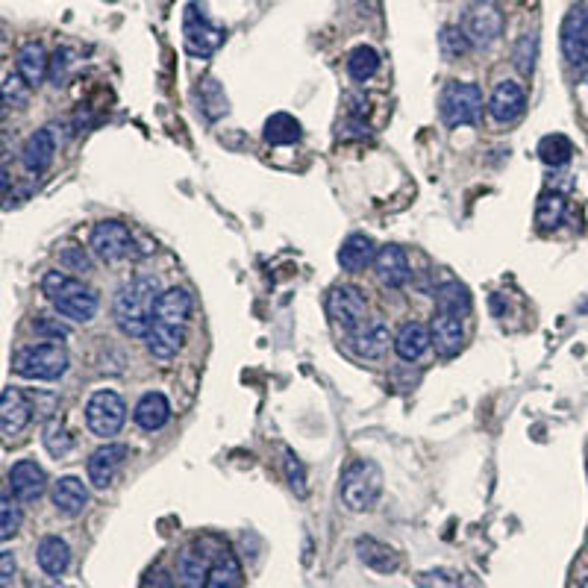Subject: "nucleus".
<instances>
[{"label":"nucleus","instance_id":"f257e3e1","mask_svg":"<svg viewBox=\"0 0 588 588\" xmlns=\"http://www.w3.org/2000/svg\"><path fill=\"white\" fill-rule=\"evenodd\" d=\"M159 297H162L159 280L153 274H139L118 289L115 300H112V315H115L118 330L127 339H147Z\"/></svg>","mask_w":588,"mask_h":588},{"label":"nucleus","instance_id":"f03ea898","mask_svg":"<svg viewBox=\"0 0 588 588\" xmlns=\"http://www.w3.org/2000/svg\"><path fill=\"white\" fill-rule=\"evenodd\" d=\"M42 292L53 303V309L77 324H89L100 309V294L68 271H48L42 277Z\"/></svg>","mask_w":588,"mask_h":588},{"label":"nucleus","instance_id":"7ed1b4c3","mask_svg":"<svg viewBox=\"0 0 588 588\" xmlns=\"http://www.w3.org/2000/svg\"><path fill=\"white\" fill-rule=\"evenodd\" d=\"M68 353L62 344L42 342V344H24L15 350L12 356V371L24 380H42V383H50V380H59L65 377L68 371Z\"/></svg>","mask_w":588,"mask_h":588},{"label":"nucleus","instance_id":"20e7f679","mask_svg":"<svg viewBox=\"0 0 588 588\" xmlns=\"http://www.w3.org/2000/svg\"><path fill=\"white\" fill-rule=\"evenodd\" d=\"M339 491H342V503L350 512L374 509V503L380 500V491H383V474H380L377 462L353 459L342 471Z\"/></svg>","mask_w":588,"mask_h":588},{"label":"nucleus","instance_id":"39448f33","mask_svg":"<svg viewBox=\"0 0 588 588\" xmlns=\"http://www.w3.org/2000/svg\"><path fill=\"white\" fill-rule=\"evenodd\" d=\"M441 118L447 127H465V124H477L483 115V92L477 83H465V80H453L444 86L441 92Z\"/></svg>","mask_w":588,"mask_h":588},{"label":"nucleus","instance_id":"423d86ee","mask_svg":"<svg viewBox=\"0 0 588 588\" xmlns=\"http://www.w3.org/2000/svg\"><path fill=\"white\" fill-rule=\"evenodd\" d=\"M124 421H127V406H124L121 394L112 392V389H100V392L89 397V403H86V424H89L92 436L109 441L112 436L121 433Z\"/></svg>","mask_w":588,"mask_h":588},{"label":"nucleus","instance_id":"0eeeda50","mask_svg":"<svg viewBox=\"0 0 588 588\" xmlns=\"http://www.w3.org/2000/svg\"><path fill=\"white\" fill-rule=\"evenodd\" d=\"M462 30L474 48H489L503 33V12L491 0H477L462 18Z\"/></svg>","mask_w":588,"mask_h":588},{"label":"nucleus","instance_id":"6e6552de","mask_svg":"<svg viewBox=\"0 0 588 588\" xmlns=\"http://www.w3.org/2000/svg\"><path fill=\"white\" fill-rule=\"evenodd\" d=\"M89 245H92V253L98 256L100 262L118 265V262H124L133 253V233L121 221H100L92 230Z\"/></svg>","mask_w":588,"mask_h":588},{"label":"nucleus","instance_id":"1a4fd4ad","mask_svg":"<svg viewBox=\"0 0 588 588\" xmlns=\"http://www.w3.org/2000/svg\"><path fill=\"white\" fill-rule=\"evenodd\" d=\"M183 39H186L189 53L212 56L224 42V30L209 21V15L203 12V3H192L186 9V18H183Z\"/></svg>","mask_w":588,"mask_h":588},{"label":"nucleus","instance_id":"9d476101","mask_svg":"<svg viewBox=\"0 0 588 588\" xmlns=\"http://www.w3.org/2000/svg\"><path fill=\"white\" fill-rule=\"evenodd\" d=\"M327 312L330 318L347 330V333H356L365 318H368V303H365V294L353 286H336L333 292L327 294Z\"/></svg>","mask_w":588,"mask_h":588},{"label":"nucleus","instance_id":"9b49d317","mask_svg":"<svg viewBox=\"0 0 588 588\" xmlns=\"http://www.w3.org/2000/svg\"><path fill=\"white\" fill-rule=\"evenodd\" d=\"M6 489L12 491V497L18 503H36L45 489H48V474L45 468L36 462V459H21L9 468V477H6Z\"/></svg>","mask_w":588,"mask_h":588},{"label":"nucleus","instance_id":"f8f14e48","mask_svg":"<svg viewBox=\"0 0 588 588\" xmlns=\"http://www.w3.org/2000/svg\"><path fill=\"white\" fill-rule=\"evenodd\" d=\"M588 50V0H580L568 9L562 21V53L577 68Z\"/></svg>","mask_w":588,"mask_h":588},{"label":"nucleus","instance_id":"ddd939ff","mask_svg":"<svg viewBox=\"0 0 588 588\" xmlns=\"http://www.w3.org/2000/svg\"><path fill=\"white\" fill-rule=\"evenodd\" d=\"M127 456H130V447H127V444H109V441H106L103 447H98V450L89 456V462H86L89 483H92L95 489H106V486L115 480V474L124 468Z\"/></svg>","mask_w":588,"mask_h":588},{"label":"nucleus","instance_id":"4468645a","mask_svg":"<svg viewBox=\"0 0 588 588\" xmlns=\"http://www.w3.org/2000/svg\"><path fill=\"white\" fill-rule=\"evenodd\" d=\"M33 412L36 406L30 403V397L21 392V389H3L0 394V433L6 439L18 436L30 421H33Z\"/></svg>","mask_w":588,"mask_h":588},{"label":"nucleus","instance_id":"2eb2a0df","mask_svg":"<svg viewBox=\"0 0 588 588\" xmlns=\"http://www.w3.org/2000/svg\"><path fill=\"white\" fill-rule=\"evenodd\" d=\"M524 106H527L524 89L515 80H500L489 98V115L497 124H512L515 118L524 115Z\"/></svg>","mask_w":588,"mask_h":588},{"label":"nucleus","instance_id":"dca6fc26","mask_svg":"<svg viewBox=\"0 0 588 588\" xmlns=\"http://www.w3.org/2000/svg\"><path fill=\"white\" fill-rule=\"evenodd\" d=\"M374 274H377L380 286H386V289H400V286H406L409 277H412L406 250L397 245L380 247V250H377V259H374Z\"/></svg>","mask_w":588,"mask_h":588},{"label":"nucleus","instance_id":"f3484780","mask_svg":"<svg viewBox=\"0 0 588 588\" xmlns=\"http://www.w3.org/2000/svg\"><path fill=\"white\" fill-rule=\"evenodd\" d=\"M189 318H192V294L186 292V289H168V292H162L159 303H156L153 324L186 330L189 327Z\"/></svg>","mask_w":588,"mask_h":588},{"label":"nucleus","instance_id":"a211bd4d","mask_svg":"<svg viewBox=\"0 0 588 588\" xmlns=\"http://www.w3.org/2000/svg\"><path fill=\"white\" fill-rule=\"evenodd\" d=\"M50 500H53V506L62 518H77L89 506V489L80 477H59L53 483Z\"/></svg>","mask_w":588,"mask_h":588},{"label":"nucleus","instance_id":"6ab92c4d","mask_svg":"<svg viewBox=\"0 0 588 588\" xmlns=\"http://www.w3.org/2000/svg\"><path fill=\"white\" fill-rule=\"evenodd\" d=\"M212 556L206 553L203 544H192L180 553L177 559V583L183 588H203L206 580H209V571H212Z\"/></svg>","mask_w":588,"mask_h":588},{"label":"nucleus","instance_id":"aec40b11","mask_svg":"<svg viewBox=\"0 0 588 588\" xmlns=\"http://www.w3.org/2000/svg\"><path fill=\"white\" fill-rule=\"evenodd\" d=\"M430 339L439 356H456L465 344V330H462V318L459 315H447L439 312L430 324Z\"/></svg>","mask_w":588,"mask_h":588},{"label":"nucleus","instance_id":"412c9836","mask_svg":"<svg viewBox=\"0 0 588 588\" xmlns=\"http://www.w3.org/2000/svg\"><path fill=\"white\" fill-rule=\"evenodd\" d=\"M53 153H56V139H53V133H50V127H42V130H36L24 147H21V162H24V168L30 171V174H45L50 168V162H53Z\"/></svg>","mask_w":588,"mask_h":588},{"label":"nucleus","instance_id":"4be33fe9","mask_svg":"<svg viewBox=\"0 0 588 588\" xmlns=\"http://www.w3.org/2000/svg\"><path fill=\"white\" fill-rule=\"evenodd\" d=\"M389 342H392V333L383 321H371V324H362L353 339H350V347L356 356L362 359H380L386 350H389Z\"/></svg>","mask_w":588,"mask_h":588},{"label":"nucleus","instance_id":"5701e85b","mask_svg":"<svg viewBox=\"0 0 588 588\" xmlns=\"http://www.w3.org/2000/svg\"><path fill=\"white\" fill-rule=\"evenodd\" d=\"M168 418H171V403H168V397L162 392L142 394L136 409H133V421L147 433L162 430L168 424Z\"/></svg>","mask_w":588,"mask_h":588},{"label":"nucleus","instance_id":"b1692460","mask_svg":"<svg viewBox=\"0 0 588 588\" xmlns=\"http://www.w3.org/2000/svg\"><path fill=\"white\" fill-rule=\"evenodd\" d=\"M374 259H377V250H374L371 236L365 233H350L339 247V265L342 271H350V274L365 271L368 265H374Z\"/></svg>","mask_w":588,"mask_h":588},{"label":"nucleus","instance_id":"393cba45","mask_svg":"<svg viewBox=\"0 0 588 588\" xmlns=\"http://www.w3.org/2000/svg\"><path fill=\"white\" fill-rule=\"evenodd\" d=\"M15 65H18V74L27 80V86H30V89H36V86H42V83H45V77L50 74L48 50L42 48L39 42H27L24 48L18 50Z\"/></svg>","mask_w":588,"mask_h":588},{"label":"nucleus","instance_id":"a878e982","mask_svg":"<svg viewBox=\"0 0 588 588\" xmlns=\"http://www.w3.org/2000/svg\"><path fill=\"white\" fill-rule=\"evenodd\" d=\"M356 556H359L362 565H368L377 574H394L397 565H400V556L394 553L392 547L383 544V541L371 539V536L356 539Z\"/></svg>","mask_w":588,"mask_h":588},{"label":"nucleus","instance_id":"bb28decb","mask_svg":"<svg viewBox=\"0 0 588 588\" xmlns=\"http://www.w3.org/2000/svg\"><path fill=\"white\" fill-rule=\"evenodd\" d=\"M394 353L403 359V362H415V359H421L424 353H427V347L433 344L430 339V330L424 327V324H418V321H409V324H403L400 330H397V336H394Z\"/></svg>","mask_w":588,"mask_h":588},{"label":"nucleus","instance_id":"cd10ccee","mask_svg":"<svg viewBox=\"0 0 588 588\" xmlns=\"http://www.w3.org/2000/svg\"><path fill=\"white\" fill-rule=\"evenodd\" d=\"M36 559H39V568L48 577H62L71 565V547L59 536H45L36 547Z\"/></svg>","mask_w":588,"mask_h":588},{"label":"nucleus","instance_id":"c85d7f7f","mask_svg":"<svg viewBox=\"0 0 588 588\" xmlns=\"http://www.w3.org/2000/svg\"><path fill=\"white\" fill-rule=\"evenodd\" d=\"M262 136H265L268 145H294V142H300L303 130H300V121L294 115H289V112H274L265 121Z\"/></svg>","mask_w":588,"mask_h":588},{"label":"nucleus","instance_id":"c756f323","mask_svg":"<svg viewBox=\"0 0 588 588\" xmlns=\"http://www.w3.org/2000/svg\"><path fill=\"white\" fill-rule=\"evenodd\" d=\"M203 588H242V565H239L236 553L221 550V556L212 562L209 580Z\"/></svg>","mask_w":588,"mask_h":588},{"label":"nucleus","instance_id":"7c9ffc66","mask_svg":"<svg viewBox=\"0 0 588 588\" xmlns=\"http://www.w3.org/2000/svg\"><path fill=\"white\" fill-rule=\"evenodd\" d=\"M433 297H436L439 312H447V315H465L471 309V292L462 283H456V280L439 286Z\"/></svg>","mask_w":588,"mask_h":588},{"label":"nucleus","instance_id":"2f4dec72","mask_svg":"<svg viewBox=\"0 0 588 588\" xmlns=\"http://www.w3.org/2000/svg\"><path fill=\"white\" fill-rule=\"evenodd\" d=\"M380 71V53L371 48V45H359V48L350 50L347 56V74L359 83L371 80L374 74Z\"/></svg>","mask_w":588,"mask_h":588},{"label":"nucleus","instance_id":"473e14b6","mask_svg":"<svg viewBox=\"0 0 588 588\" xmlns=\"http://www.w3.org/2000/svg\"><path fill=\"white\" fill-rule=\"evenodd\" d=\"M571 156H574V145H571V139L562 136V133H550V136H544L539 142V159L544 165H550V168L565 165Z\"/></svg>","mask_w":588,"mask_h":588},{"label":"nucleus","instance_id":"72a5a7b5","mask_svg":"<svg viewBox=\"0 0 588 588\" xmlns=\"http://www.w3.org/2000/svg\"><path fill=\"white\" fill-rule=\"evenodd\" d=\"M565 218V197L559 192H544L536 203V224L541 230H553L559 227Z\"/></svg>","mask_w":588,"mask_h":588},{"label":"nucleus","instance_id":"f704fd0d","mask_svg":"<svg viewBox=\"0 0 588 588\" xmlns=\"http://www.w3.org/2000/svg\"><path fill=\"white\" fill-rule=\"evenodd\" d=\"M42 444H45V450H48L50 456L62 459V456L71 453L74 439L68 436V427L59 418H50L48 424H45V430H42Z\"/></svg>","mask_w":588,"mask_h":588},{"label":"nucleus","instance_id":"c9c22d12","mask_svg":"<svg viewBox=\"0 0 588 588\" xmlns=\"http://www.w3.org/2000/svg\"><path fill=\"white\" fill-rule=\"evenodd\" d=\"M536 53H539V39H536V33H524V36L518 39V45H515V53H512L515 68H518L521 74H533V68H536Z\"/></svg>","mask_w":588,"mask_h":588},{"label":"nucleus","instance_id":"e433bc0d","mask_svg":"<svg viewBox=\"0 0 588 588\" xmlns=\"http://www.w3.org/2000/svg\"><path fill=\"white\" fill-rule=\"evenodd\" d=\"M439 45L441 53H444L447 59H459V56H465L468 50L474 48V45L468 42V36H465L462 27H444L439 36Z\"/></svg>","mask_w":588,"mask_h":588},{"label":"nucleus","instance_id":"4c0bfd02","mask_svg":"<svg viewBox=\"0 0 588 588\" xmlns=\"http://www.w3.org/2000/svg\"><path fill=\"white\" fill-rule=\"evenodd\" d=\"M30 98V86L21 74H9L3 80V106L6 109H21Z\"/></svg>","mask_w":588,"mask_h":588},{"label":"nucleus","instance_id":"58836bf2","mask_svg":"<svg viewBox=\"0 0 588 588\" xmlns=\"http://www.w3.org/2000/svg\"><path fill=\"white\" fill-rule=\"evenodd\" d=\"M18 530H21V509L9 500V489H6L0 503V539L9 541Z\"/></svg>","mask_w":588,"mask_h":588},{"label":"nucleus","instance_id":"ea45409f","mask_svg":"<svg viewBox=\"0 0 588 588\" xmlns=\"http://www.w3.org/2000/svg\"><path fill=\"white\" fill-rule=\"evenodd\" d=\"M283 468H286V480H289V486L297 497H306V471H303V462L294 456L292 450H286V459H283Z\"/></svg>","mask_w":588,"mask_h":588},{"label":"nucleus","instance_id":"a19ab883","mask_svg":"<svg viewBox=\"0 0 588 588\" xmlns=\"http://www.w3.org/2000/svg\"><path fill=\"white\" fill-rule=\"evenodd\" d=\"M456 586H459L456 574H453V571H444V568L418 574V588H456Z\"/></svg>","mask_w":588,"mask_h":588},{"label":"nucleus","instance_id":"79ce46f5","mask_svg":"<svg viewBox=\"0 0 588 588\" xmlns=\"http://www.w3.org/2000/svg\"><path fill=\"white\" fill-rule=\"evenodd\" d=\"M33 333L45 336V339H68L71 336L68 324H62L59 318H36L33 321Z\"/></svg>","mask_w":588,"mask_h":588},{"label":"nucleus","instance_id":"37998d69","mask_svg":"<svg viewBox=\"0 0 588 588\" xmlns=\"http://www.w3.org/2000/svg\"><path fill=\"white\" fill-rule=\"evenodd\" d=\"M59 259H62V265H68L71 271H92V259L86 256V250L77 245H68L62 247V253H59Z\"/></svg>","mask_w":588,"mask_h":588},{"label":"nucleus","instance_id":"c03bdc74","mask_svg":"<svg viewBox=\"0 0 588 588\" xmlns=\"http://www.w3.org/2000/svg\"><path fill=\"white\" fill-rule=\"evenodd\" d=\"M68 56H71L68 50H56V53L50 56V80H53L56 86L62 83V77H65V68H68V62H71Z\"/></svg>","mask_w":588,"mask_h":588},{"label":"nucleus","instance_id":"a18cd8bd","mask_svg":"<svg viewBox=\"0 0 588 588\" xmlns=\"http://www.w3.org/2000/svg\"><path fill=\"white\" fill-rule=\"evenodd\" d=\"M142 588H174V577L162 568L150 571L145 580H142Z\"/></svg>","mask_w":588,"mask_h":588},{"label":"nucleus","instance_id":"49530a36","mask_svg":"<svg viewBox=\"0 0 588 588\" xmlns=\"http://www.w3.org/2000/svg\"><path fill=\"white\" fill-rule=\"evenodd\" d=\"M12 577H15V556H12L9 550H3V553H0V586H9Z\"/></svg>","mask_w":588,"mask_h":588},{"label":"nucleus","instance_id":"de8ad7c7","mask_svg":"<svg viewBox=\"0 0 588 588\" xmlns=\"http://www.w3.org/2000/svg\"><path fill=\"white\" fill-rule=\"evenodd\" d=\"M577 74H580V80L588 86V50L583 53V59H580V65H577Z\"/></svg>","mask_w":588,"mask_h":588},{"label":"nucleus","instance_id":"09e8293b","mask_svg":"<svg viewBox=\"0 0 588 588\" xmlns=\"http://www.w3.org/2000/svg\"><path fill=\"white\" fill-rule=\"evenodd\" d=\"M580 588H588V577H586V580H583V583H580Z\"/></svg>","mask_w":588,"mask_h":588},{"label":"nucleus","instance_id":"8fccbe9b","mask_svg":"<svg viewBox=\"0 0 588 588\" xmlns=\"http://www.w3.org/2000/svg\"><path fill=\"white\" fill-rule=\"evenodd\" d=\"M30 588H56V586H36V583H33V586Z\"/></svg>","mask_w":588,"mask_h":588}]
</instances>
